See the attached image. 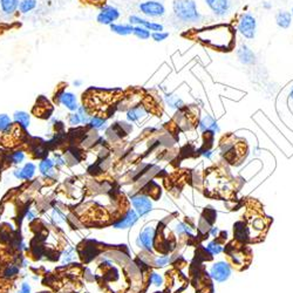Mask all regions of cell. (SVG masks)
Masks as SVG:
<instances>
[{
	"label": "cell",
	"instance_id": "1",
	"mask_svg": "<svg viewBox=\"0 0 293 293\" xmlns=\"http://www.w3.org/2000/svg\"><path fill=\"white\" fill-rule=\"evenodd\" d=\"M193 38L210 48L229 52L235 47L236 31L230 25L218 24L196 30V32H193Z\"/></svg>",
	"mask_w": 293,
	"mask_h": 293
},
{
	"label": "cell",
	"instance_id": "2",
	"mask_svg": "<svg viewBox=\"0 0 293 293\" xmlns=\"http://www.w3.org/2000/svg\"><path fill=\"white\" fill-rule=\"evenodd\" d=\"M172 18L180 25H196L203 20L195 0H174Z\"/></svg>",
	"mask_w": 293,
	"mask_h": 293
},
{
	"label": "cell",
	"instance_id": "3",
	"mask_svg": "<svg viewBox=\"0 0 293 293\" xmlns=\"http://www.w3.org/2000/svg\"><path fill=\"white\" fill-rule=\"evenodd\" d=\"M237 32L246 40H253L257 34V19L251 13H242L237 20Z\"/></svg>",
	"mask_w": 293,
	"mask_h": 293
},
{
	"label": "cell",
	"instance_id": "4",
	"mask_svg": "<svg viewBox=\"0 0 293 293\" xmlns=\"http://www.w3.org/2000/svg\"><path fill=\"white\" fill-rule=\"evenodd\" d=\"M138 8L141 12V14H143L146 18L159 19L163 18L167 14L166 6L159 0H146V2L140 3Z\"/></svg>",
	"mask_w": 293,
	"mask_h": 293
},
{
	"label": "cell",
	"instance_id": "5",
	"mask_svg": "<svg viewBox=\"0 0 293 293\" xmlns=\"http://www.w3.org/2000/svg\"><path fill=\"white\" fill-rule=\"evenodd\" d=\"M54 101L57 103V105L63 106L66 110L69 111V113L76 111L80 106L79 99H77L76 94L65 88H60L57 90L54 95Z\"/></svg>",
	"mask_w": 293,
	"mask_h": 293
},
{
	"label": "cell",
	"instance_id": "6",
	"mask_svg": "<svg viewBox=\"0 0 293 293\" xmlns=\"http://www.w3.org/2000/svg\"><path fill=\"white\" fill-rule=\"evenodd\" d=\"M121 16V12L118 7L113 5H108V4H103L99 8V13L96 15V22L103 25V26H110V25L115 24Z\"/></svg>",
	"mask_w": 293,
	"mask_h": 293
},
{
	"label": "cell",
	"instance_id": "7",
	"mask_svg": "<svg viewBox=\"0 0 293 293\" xmlns=\"http://www.w3.org/2000/svg\"><path fill=\"white\" fill-rule=\"evenodd\" d=\"M133 130V125L129 122H115L105 130L106 140L109 142H116Z\"/></svg>",
	"mask_w": 293,
	"mask_h": 293
},
{
	"label": "cell",
	"instance_id": "8",
	"mask_svg": "<svg viewBox=\"0 0 293 293\" xmlns=\"http://www.w3.org/2000/svg\"><path fill=\"white\" fill-rule=\"evenodd\" d=\"M130 203L141 218L148 216L152 211V201L146 193H135L130 197Z\"/></svg>",
	"mask_w": 293,
	"mask_h": 293
},
{
	"label": "cell",
	"instance_id": "9",
	"mask_svg": "<svg viewBox=\"0 0 293 293\" xmlns=\"http://www.w3.org/2000/svg\"><path fill=\"white\" fill-rule=\"evenodd\" d=\"M204 2L214 18L224 19L232 11V2L231 0H204Z\"/></svg>",
	"mask_w": 293,
	"mask_h": 293
},
{
	"label": "cell",
	"instance_id": "10",
	"mask_svg": "<svg viewBox=\"0 0 293 293\" xmlns=\"http://www.w3.org/2000/svg\"><path fill=\"white\" fill-rule=\"evenodd\" d=\"M156 228L152 225H147L141 232H140L138 239H136V245L141 247L142 250L147 252H152L154 251V243L156 238Z\"/></svg>",
	"mask_w": 293,
	"mask_h": 293
},
{
	"label": "cell",
	"instance_id": "11",
	"mask_svg": "<svg viewBox=\"0 0 293 293\" xmlns=\"http://www.w3.org/2000/svg\"><path fill=\"white\" fill-rule=\"evenodd\" d=\"M232 269L230 264L224 261L213 263L209 270V275L216 283H224L231 277Z\"/></svg>",
	"mask_w": 293,
	"mask_h": 293
},
{
	"label": "cell",
	"instance_id": "12",
	"mask_svg": "<svg viewBox=\"0 0 293 293\" xmlns=\"http://www.w3.org/2000/svg\"><path fill=\"white\" fill-rule=\"evenodd\" d=\"M197 128L202 134L209 136V138H214L217 134L221 133V127L218 125L217 120L209 114H205L204 116L200 119Z\"/></svg>",
	"mask_w": 293,
	"mask_h": 293
},
{
	"label": "cell",
	"instance_id": "13",
	"mask_svg": "<svg viewBox=\"0 0 293 293\" xmlns=\"http://www.w3.org/2000/svg\"><path fill=\"white\" fill-rule=\"evenodd\" d=\"M38 171V166L34 162H25L20 167H16L13 171H12V176L14 177L16 181H24V182H28L32 181L36 175Z\"/></svg>",
	"mask_w": 293,
	"mask_h": 293
},
{
	"label": "cell",
	"instance_id": "14",
	"mask_svg": "<svg viewBox=\"0 0 293 293\" xmlns=\"http://www.w3.org/2000/svg\"><path fill=\"white\" fill-rule=\"evenodd\" d=\"M128 24H130L131 26L144 27V28H147L148 31H150L151 33L164 31V25L163 24L156 23V22H150L149 19L142 18V16L136 15V14L129 15V18H128Z\"/></svg>",
	"mask_w": 293,
	"mask_h": 293
},
{
	"label": "cell",
	"instance_id": "15",
	"mask_svg": "<svg viewBox=\"0 0 293 293\" xmlns=\"http://www.w3.org/2000/svg\"><path fill=\"white\" fill-rule=\"evenodd\" d=\"M149 115V109L143 103H138L129 107L126 111V120L129 123H138L142 122Z\"/></svg>",
	"mask_w": 293,
	"mask_h": 293
},
{
	"label": "cell",
	"instance_id": "16",
	"mask_svg": "<svg viewBox=\"0 0 293 293\" xmlns=\"http://www.w3.org/2000/svg\"><path fill=\"white\" fill-rule=\"evenodd\" d=\"M140 216L134 209H128L126 213L118 220L116 222L113 223V228L116 230H127L133 228V226L139 222Z\"/></svg>",
	"mask_w": 293,
	"mask_h": 293
},
{
	"label": "cell",
	"instance_id": "17",
	"mask_svg": "<svg viewBox=\"0 0 293 293\" xmlns=\"http://www.w3.org/2000/svg\"><path fill=\"white\" fill-rule=\"evenodd\" d=\"M38 170L39 174L44 177L45 180L53 181L55 180L56 177V167L54 162H53L52 158H46L41 159L38 163Z\"/></svg>",
	"mask_w": 293,
	"mask_h": 293
},
{
	"label": "cell",
	"instance_id": "18",
	"mask_svg": "<svg viewBox=\"0 0 293 293\" xmlns=\"http://www.w3.org/2000/svg\"><path fill=\"white\" fill-rule=\"evenodd\" d=\"M236 55L239 63L245 66H252L256 64V61H257L255 52L245 44H241L236 48Z\"/></svg>",
	"mask_w": 293,
	"mask_h": 293
},
{
	"label": "cell",
	"instance_id": "19",
	"mask_svg": "<svg viewBox=\"0 0 293 293\" xmlns=\"http://www.w3.org/2000/svg\"><path fill=\"white\" fill-rule=\"evenodd\" d=\"M12 119H13L14 125L18 126L19 128H22L23 130H28L31 127L32 122V116L31 114L26 110H15L13 115H12Z\"/></svg>",
	"mask_w": 293,
	"mask_h": 293
},
{
	"label": "cell",
	"instance_id": "20",
	"mask_svg": "<svg viewBox=\"0 0 293 293\" xmlns=\"http://www.w3.org/2000/svg\"><path fill=\"white\" fill-rule=\"evenodd\" d=\"M20 0H0V11L4 16L11 18L13 16L19 8Z\"/></svg>",
	"mask_w": 293,
	"mask_h": 293
},
{
	"label": "cell",
	"instance_id": "21",
	"mask_svg": "<svg viewBox=\"0 0 293 293\" xmlns=\"http://www.w3.org/2000/svg\"><path fill=\"white\" fill-rule=\"evenodd\" d=\"M164 102H166V105L169 107V108L174 110H181L183 109L184 107H187L182 96H180L179 94L176 93L166 94V96H164Z\"/></svg>",
	"mask_w": 293,
	"mask_h": 293
},
{
	"label": "cell",
	"instance_id": "22",
	"mask_svg": "<svg viewBox=\"0 0 293 293\" xmlns=\"http://www.w3.org/2000/svg\"><path fill=\"white\" fill-rule=\"evenodd\" d=\"M26 158H27L26 151L23 149H15V150H12L11 152H8L6 161L10 164H12V166L20 167L22 164L25 163Z\"/></svg>",
	"mask_w": 293,
	"mask_h": 293
},
{
	"label": "cell",
	"instance_id": "23",
	"mask_svg": "<svg viewBox=\"0 0 293 293\" xmlns=\"http://www.w3.org/2000/svg\"><path fill=\"white\" fill-rule=\"evenodd\" d=\"M293 19L291 12L278 11L277 14H276V24H277V26L279 28H282V30H287V28H290Z\"/></svg>",
	"mask_w": 293,
	"mask_h": 293
},
{
	"label": "cell",
	"instance_id": "24",
	"mask_svg": "<svg viewBox=\"0 0 293 293\" xmlns=\"http://www.w3.org/2000/svg\"><path fill=\"white\" fill-rule=\"evenodd\" d=\"M87 127L94 131H105L108 128L107 119L100 116V115H92Z\"/></svg>",
	"mask_w": 293,
	"mask_h": 293
},
{
	"label": "cell",
	"instance_id": "25",
	"mask_svg": "<svg viewBox=\"0 0 293 293\" xmlns=\"http://www.w3.org/2000/svg\"><path fill=\"white\" fill-rule=\"evenodd\" d=\"M110 31L114 33V34H118L120 36H128L130 34H133L134 26H131L130 24H119L115 23L113 25H110Z\"/></svg>",
	"mask_w": 293,
	"mask_h": 293
},
{
	"label": "cell",
	"instance_id": "26",
	"mask_svg": "<svg viewBox=\"0 0 293 293\" xmlns=\"http://www.w3.org/2000/svg\"><path fill=\"white\" fill-rule=\"evenodd\" d=\"M14 128V122L11 115L0 113V134H10Z\"/></svg>",
	"mask_w": 293,
	"mask_h": 293
},
{
	"label": "cell",
	"instance_id": "27",
	"mask_svg": "<svg viewBox=\"0 0 293 293\" xmlns=\"http://www.w3.org/2000/svg\"><path fill=\"white\" fill-rule=\"evenodd\" d=\"M64 156H65L67 164H77L81 161L82 154H81V150L77 149V148L72 147V148H68L67 150H65Z\"/></svg>",
	"mask_w": 293,
	"mask_h": 293
},
{
	"label": "cell",
	"instance_id": "28",
	"mask_svg": "<svg viewBox=\"0 0 293 293\" xmlns=\"http://www.w3.org/2000/svg\"><path fill=\"white\" fill-rule=\"evenodd\" d=\"M221 154L225 159L235 158V152H236V143L233 141H223L220 146Z\"/></svg>",
	"mask_w": 293,
	"mask_h": 293
},
{
	"label": "cell",
	"instance_id": "29",
	"mask_svg": "<svg viewBox=\"0 0 293 293\" xmlns=\"http://www.w3.org/2000/svg\"><path fill=\"white\" fill-rule=\"evenodd\" d=\"M38 6V0H20L18 12L20 14H28Z\"/></svg>",
	"mask_w": 293,
	"mask_h": 293
},
{
	"label": "cell",
	"instance_id": "30",
	"mask_svg": "<svg viewBox=\"0 0 293 293\" xmlns=\"http://www.w3.org/2000/svg\"><path fill=\"white\" fill-rule=\"evenodd\" d=\"M174 231L177 236H187V237L193 236V229L185 222L177 223V224L174 226Z\"/></svg>",
	"mask_w": 293,
	"mask_h": 293
},
{
	"label": "cell",
	"instance_id": "31",
	"mask_svg": "<svg viewBox=\"0 0 293 293\" xmlns=\"http://www.w3.org/2000/svg\"><path fill=\"white\" fill-rule=\"evenodd\" d=\"M204 250L211 256H218L221 255L223 251H224V246H223L222 243L218 241H211L209 243H206L204 246Z\"/></svg>",
	"mask_w": 293,
	"mask_h": 293
},
{
	"label": "cell",
	"instance_id": "32",
	"mask_svg": "<svg viewBox=\"0 0 293 293\" xmlns=\"http://www.w3.org/2000/svg\"><path fill=\"white\" fill-rule=\"evenodd\" d=\"M76 113L79 114V116H80L81 125L84 127H87L89 120H90V118H92L88 107L85 106V105H80L79 108H77V110H76Z\"/></svg>",
	"mask_w": 293,
	"mask_h": 293
},
{
	"label": "cell",
	"instance_id": "33",
	"mask_svg": "<svg viewBox=\"0 0 293 293\" xmlns=\"http://www.w3.org/2000/svg\"><path fill=\"white\" fill-rule=\"evenodd\" d=\"M133 35L140 40H149L151 38V32L141 26H134Z\"/></svg>",
	"mask_w": 293,
	"mask_h": 293
},
{
	"label": "cell",
	"instance_id": "34",
	"mask_svg": "<svg viewBox=\"0 0 293 293\" xmlns=\"http://www.w3.org/2000/svg\"><path fill=\"white\" fill-rule=\"evenodd\" d=\"M52 221L54 222L56 225H61L63 223H66V216L59 208H53Z\"/></svg>",
	"mask_w": 293,
	"mask_h": 293
},
{
	"label": "cell",
	"instance_id": "35",
	"mask_svg": "<svg viewBox=\"0 0 293 293\" xmlns=\"http://www.w3.org/2000/svg\"><path fill=\"white\" fill-rule=\"evenodd\" d=\"M20 272V267L18 265H15V264H11V265H8L5 270H4V277L7 278V279H11L15 277V276H18V274Z\"/></svg>",
	"mask_w": 293,
	"mask_h": 293
},
{
	"label": "cell",
	"instance_id": "36",
	"mask_svg": "<svg viewBox=\"0 0 293 293\" xmlns=\"http://www.w3.org/2000/svg\"><path fill=\"white\" fill-rule=\"evenodd\" d=\"M171 262H172V256L164 255V256H158V257L155 258L154 264L158 267H164V266H167L168 264H170Z\"/></svg>",
	"mask_w": 293,
	"mask_h": 293
},
{
	"label": "cell",
	"instance_id": "37",
	"mask_svg": "<svg viewBox=\"0 0 293 293\" xmlns=\"http://www.w3.org/2000/svg\"><path fill=\"white\" fill-rule=\"evenodd\" d=\"M75 257H76L75 250H74L73 247H68V249L63 253V256H61V258H63V264H69L74 262L75 261Z\"/></svg>",
	"mask_w": 293,
	"mask_h": 293
},
{
	"label": "cell",
	"instance_id": "38",
	"mask_svg": "<svg viewBox=\"0 0 293 293\" xmlns=\"http://www.w3.org/2000/svg\"><path fill=\"white\" fill-rule=\"evenodd\" d=\"M67 122H68V125L73 127V128H77V127H80L81 126V120H80V116H79V114L76 113V111H73V113H69L67 115Z\"/></svg>",
	"mask_w": 293,
	"mask_h": 293
},
{
	"label": "cell",
	"instance_id": "39",
	"mask_svg": "<svg viewBox=\"0 0 293 293\" xmlns=\"http://www.w3.org/2000/svg\"><path fill=\"white\" fill-rule=\"evenodd\" d=\"M52 160H53V162H54L56 169L57 168L60 169V168H64L65 166H67V162H66V159H65L64 154H60V152L55 151L52 156Z\"/></svg>",
	"mask_w": 293,
	"mask_h": 293
},
{
	"label": "cell",
	"instance_id": "40",
	"mask_svg": "<svg viewBox=\"0 0 293 293\" xmlns=\"http://www.w3.org/2000/svg\"><path fill=\"white\" fill-rule=\"evenodd\" d=\"M31 152L33 155L35 156V158H38V159H44V158H46V152H47V149L45 148L44 146H41L40 143H35L34 144V149H32Z\"/></svg>",
	"mask_w": 293,
	"mask_h": 293
},
{
	"label": "cell",
	"instance_id": "41",
	"mask_svg": "<svg viewBox=\"0 0 293 293\" xmlns=\"http://www.w3.org/2000/svg\"><path fill=\"white\" fill-rule=\"evenodd\" d=\"M149 282L154 286L160 287V286L163 285V277L161 275L156 274V272H151L150 276H149Z\"/></svg>",
	"mask_w": 293,
	"mask_h": 293
},
{
	"label": "cell",
	"instance_id": "42",
	"mask_svg": "<svg viewBox=\"0 0 293 293\" xmlns=\"http://www.w3.org/2000/svg\"><path fill=\"white\" fill-rule=\"evenodd\" d=\"M169 32H154L151 33V39L155 41V43H163L169 38Z\"/></svg>",
	"mask_w": 293,
	"mask_h": 293
},
{
	"label": "cell",
	"instance_id": "43",
	"mask_svg": "<svg viewBox=\"0 0 293 293\" xmlns=\"http://www.w3.org/2000/svg\"><path fill=\"white\" fill-rule=\"evenodd\" d=\"M24 217L26 218V220H27L28 222H33V221L36 220V217H38V213H36V211H35L34 209L27 208L26 210H25Z\"/></svg>",
	"mask_w": 293,
	"mask_h": 293
},
{
	"label": "cell",
	"instance_id": "44",
	"mask_svg": "<svg viewBox=\"0 0 293 293\" xmlns=\"http://www.w3.org/2000/svg\"><path fill=\"white\" fill-rule=\"evenodd\" d=\"M201 155L206 160H212L213 159V150L211 149V147L205 146L203 149L201 150Z\"/></svg>",
	"mask_w": 293,
	"mask_h": 293
},
{
	"label": "cell",
	"instance_id": "45",
	"mask_svg": "<svg viewBox=\"0 0 293 293\" xmlns=\"http://www.w3.org/2000/svg\"><path fill=\"white\" fill-rule=\"evenodd\" d=\"M18 293H32V287L28 282H23L20 285V291Z\"/></svg>",
	"mask_w": 293,
	"mask_h": 293
},
{
	"label": "cell",
	"instance_id": "46",
	"mask_svg": "<svg viewBox=\"0 0 293 293\" xmlns=\"http://www.w3.org/2000/svg\"><path fill=\"white\" fill-rule=\"evenodd\" d=\"M220 233H221V230H220V228H217V226H212L211 229H210V231H209V235L211 237H218L220 236Z\"/></svg>",
	"mask_w": 293,
	"mask_h": 293
},
{
	"label": "cell",
	"instance_id": "47",
	"mask_svg": "<svg viewBox=\"0 0 293 293\" xmlns=\"http://www.w3.org/2000/svg\"><path fill=\"white\" fill-rule=\"evenodd\" d=\"M82 84H84V82H82V80H79V79H76V80L73 81V86H74V87H77V88L81 87Z\"/></svg>",
	"mask_w": 293,
	"mask_h": 293
},
{
	"label": "cell",
	"instance_id": "48",
	"mask_svg": "<svg viewBox=\"0 0 293 293\" xmlns=\"http://www.w3.org/2000/svg\"><path fill=\"white\" fill-rule=\"evenodd\" d=\"M263 7L265 8V10H271V8H272V4L265 2V3H263Z\"/></svg>",
	"mask_w": 293,
	"mask_h": 293
},
{
	"label": "cell",
	"instance_id": "49",
	"mask_svg": "<svg viewBox=\"0 0 293 293\" xmlns=\"http://www.w3.org/2000/svg\"><path fill=\"white\" fill-rule=\"evenodd\" d=\"M288 99H290V101L293 103V86L290 88V92H288Z\"/></svg>",
	"mask_w": 293,
	"mask_h": 293
},
{
	"label": "cell",
	"instance_id": "50",
	"mask_svg": "<svg viewBox=\"0 0 293 293\" xmlns=\"http://www.w3.org/2000/svg\"><path fill=\"white\" fill-rule=\"evenodd\" d=\"M86 2L90 4H101L103 0H86Z\"/></svg>",
	"mask_w": 293,
	"mask_h": 293
},
{
	"label": "cell",
	"instance_id": "51",
	"mask_svg": "<svg viewBox=\"0 0 293 293\" xmlns=\"http://www.w3.org/2000/svg\"><path fill=\"white\" fill-rule=\"evenodd\" d=\"M291 15H292V19H293V6H292V10H291Z\"/></svg>",
	"mask_w": 293,
	"mask_h": 293
}]
</instances>
